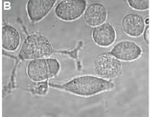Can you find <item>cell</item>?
<instances>
[{
  "label": "cell",
  "mask_w": 150,
  "mask_h": 117,
  "mask_svg": "<svg viewBox=\"0 0 150 117\" xmlns=\"http://www.w3.org/2000/svg\"><path fill=\"white\" fill-rule=\"evenodd\" d=\"M54 87L65 90L80 96H91L112 90V82L94 76H81L76 77L63 84H50Z\"/></svg>",
  "instance_id": "6da1fadb"
},
{
  "label": "cell",
  "mask_w": 150,
  "mask_h": 117,
  "mask_svg": "<svg viewBox=\"0 0 150 117\" xmlns=\"http://www.w3.org/2000/svg\"><path fill=\"white\" fill-rule=\"evenodd\" d=\"M54 50L51 42L40 33H32L22 43L20 55L24 60L46 58L52 54Z\"/></svg>",
  "instance_id": "7a4b0ae2"
},
{
  "label": "cell",
  "mask_w": 150,
  "mask_h": 117,
  "mask_svg": "<svg viewBox=\"0 0 150 117\" xmlns=\"http://www.w3.org/2000/svg\"><path fill=\"white\" fill-rule=\"evenodd\" d=\"M60 63L56 58L46 57L30 61L27 66V75L35 82L45 81L54 78L59 74Z\"/></svg>",
  "instance_id": "3957f363"
},
{
  "label": "cell",
  "mask_w": 150,
  "mask_h": 117,
  "mask_svg": "<svg viewBox=\"0 0 150 117\" xmlns=\"http://www.w3.org/2000/svg\"><path fill=\"white\" fill-rule=\"evenodd\" d=\"M122 69L120 60L112 55L109 52L102 53L95 57L93 69L97 76L105 80H112L117 77Z\"/></svg>",
  "instance_id": "277c9868"
},
{
  "label": "cell",
  "mask_w": 150,
  "mask_h": 117,
  "mask_svg": "<svg viewBox=\"0 0 150 117\" xmlns=\"http://www.w3.org/2000/svg\"><path fill=\"white\" fill-rule=\"evenodd\" d=\"M87 2L85 0H63L56 5L55 14L63 21L70 22L79 19L83 15Z\"/></svg>",
  "instance_id": "5b68a950"
},
{
  "label": "cell",
  "mask_w": 150,
  "mask_h": 117,
  "mask_svg": "<svg viewBox=\"0 0 150 117\" xmlns=\"http://www.w3.org/2000/svg\"><path fill=\"white\" fill-rule=\"evenodd\" d=\"M141 47L133 41L123 40L117 42L109 53L121 62H132L142 55Z\"/></svg>",
  "instance_id": "8992f818"
},
{
  "label": "cell",
  "mask_w": 150,
  "mask_h": 117,
  "mask_svg": "<svg viewBox=\"0 0 150 117\" xmlns=\"http://www.w3.org/2000/svg\"><path fill=\"white\" fill-rule=\"evenodd\" d=\"M56 2V0H29L27 10L30 20L32 22L40 21L50 12Z\"/></svg>",
  "instance_id": "52a82bcc"
},
{
  "label": "cell",
  "mask_w": 150,
  "mask_h": 117,
  "mask_svg": "<svg viewBox=\"0 0 150 117\" xmlns=\"http://www.w3.org/2000/svg\"><path fill=\"white\" fill-rule=\"evenodd\" d=\"M92 38L95 44L101 47L111 46L116 39V31L108 22L95 27L92 32Z\"/></svg>",
  "instance_id": "ba28073f"
},
{
  "label": "cell",
  "mask_w": 150,
  "mask_h": 117,
  "mask_svg": "<svg viewBox=\"0 0 150 117\" xmlns=\"http://www.w3.org/2000/svg\"><path fill=\"white\" fill-rule=\"evenodd\" d=\"M122 27L127 36L138 38L143 33L145 29V22L139 15L129 13L125 15L122 20Z\"/></svg>",
  "instance_id": "9c48e42d"
},
{
  "label": "cell",
  "mask_w": 150,
  "mask_h": 117,
  "mask_svg": "<svg viewBox=\"0 0 150 117\" xmlns=\"http://www.w3.org/2000/svg\"><path fill=\"white\" fill-rule=\"evenodd\" d=\"M107 19V11L102 4H92L86 8L83 20L90 27H97L105 23Z\"/></svg>",
  "instance_id": "30bf717a"
},
{
  "label": "cell",
  "mask_w": 150,
  "mask_h": 117,
  "mask_svg": "<svg viewBox=\"0 0 150 117\" xmlns=\"http://www.w3.org/2000/svg\"><path fill=\"white\" fill-rule=\"evenodd\" d=\"M20 43V35L18 29L11 25H5L2 28V46L8 51L18 49Z\"/></svg>",
  "instance_id": "8fae6325"
},
{
  "label": "cell",
  "mask_w": 150,
  "mask_h": 117,
  "mask_svg": "<svg viewBox=\"0 0 150 117\" xmlns=\"http://www.w3.org/2000/svg\"><path fill=\"white\" fill-rule=\"evenodd\" d=\"M127 3L131 8L136 11H146L149 7L148 0H129Z\"/></svg>",
  "instance_id": "7c38bea8"
},
{
  "label": "cell",
  "mask_w": 150,
  "mask_h": 117,
  "mask_svg": "<svg viewBox=\"0 0 150 117\" xmlns=\"http://www.w3.org/2000/svg\"><path fill=\"white\" fill-rule=\"evenodd\" d=\"M148 29H149V27L147 26V27H146V29H145V33H146V34H145V40H146V42H147V44L149 43V40H148V33H149L148 31H148Z\"/></svg>",
  "instance_id": "4fadbf2b"
}]
</instances>
